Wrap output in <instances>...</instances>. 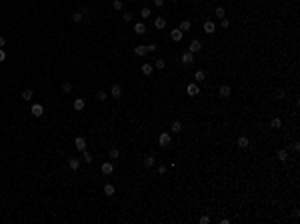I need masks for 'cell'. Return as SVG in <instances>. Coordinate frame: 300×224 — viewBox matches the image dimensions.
Listing matches in <instances>:
<instances>
[{"label":"cell","instance_id":"1","mask_svg":"<svg viewBox=\"0 0 300 224\" xmlns=\"http://www.w3.org/2000/svg\"><path fill=\"white\" fill-rule=\"evenodd\" d=\"M218 94H220V98H230V94H232V88H230L228 84H222L218 88Z\"/></svg>","mask_w":300,"mask_h":224},{"label":"cell","instance_id":"2","mask_svg":"<svg viewBox=\"0 0 300 224\" xmlns=\"http://www.w3.org/2000/svg\"><path fill=\"white\" fill-rule=\"evenodd\" d=\"M200 48H202V42H200V40H192V42L188 44V52L196 54V52H200Z\"/></svg>","mask_w":300,"mask_h":224},{"label":"cell","instance_id":"3","mask_svg":"<svg viewBox=\"0 0 300 224\" xmlns=\"http://www.w3.org/2000/svg\"><path fill=\"white\" fill-rule=\"evenodd\" d=\"M30 112H32L34 118H40V116L44 114V108H42V104H32V110H30Z\"/></svg>","mask_w":300,"mask_h":224},{"label":"cell","instance_id":"4","mask_svg":"<svg viewBox=\"0 0 300 224\" xmlns=\"http://www.w3.org/2000/svg\"><path fill=\"white\" fill-rule=\"evenodd\" d=\"M74 146H76V150H86V140L82 138V136H76V138H74Z\"/></svg>","mask_w":300,"mask_h":224},{"label":"cell","instance_id":"5","mask_svg":"<svg viewBox=\"0 0 300 224\" xmlns=\"http://www.w3.org/2000/svg\"><path fill=\"white\" fill-rule=\"evenodd\" d=\"M158 142H160V146H168V144H170V134H168V132H160Z\"/></svg>","mask_w":300,"mask_h":224},{"label":"cell","instance_id":"6","mask_svg":"<svg viewBox=\"0 0 300 224\" xmlns=\"http://www.w3.org/2000/svg\"><path fill=\"white\" fill-rule=\"evenodd\" d=\"M182 36H184V32H182L180 28H174V30L170 32V38L174 40V42H180V40H182Z\"/></svg>","mask_w":300,"mask_h":224},{"label":"cell","instance_id":"7","mask_svg":"<svg viewBox=\"0 0 300 224\" xmlns=\"http://www.w3.org/2000/svg\"><path fill=\"white\" fill-rule=\"evenodd\" d=\"M182 64H184V66H188V64H194V54H192V52L182 54Z\"/></svg>","mask_w":300,"mask_h":224},{"label":"cell","instance_id":"8","mask_svg":"<svg viewBox=\"0 0 300 224\" xmlns=\"http://www.w3.org/2000/svg\"><path fill=\"white\" fill-rule=\"evenodd\" d=\"M100 170H102V174H106V176H108V174H112V172H114V164H112V162H104Z\"/></svg>","mask_w":300,"mask_h":224},{"label":"cell","instance_id":"9","mask_svg":"<svg viewBox=\"0 0 300 224\" xmlns=\"http://www.w3.org/2000/svg\"><path fill=\"white\" fill-rule=\"evenodd\" d=\"M134 54H136V56H146L148 48L144 46V44H138V46H134Z\"/></svg>","mask_w":300,"mask_h":224},{"label":"cell","instance_id":"10","mask_svg":"<svg viewBox=\"0 0 300 224\" xmlns=\"http://www.w3.org/2000/svg\"><path fill=\"white\" fill-rule=\"evenodd\" d=\"M110 94H112V98H122V88H120V84H112Z\"/></svg>","mask_w":300,"mask_h":224},{"label":"cell","instance_id":"11","mask_svg":"<svg viewBox=\"0 0 300 224\" xmlns=\"http://www.w3.org/2000/svg\"><path fill=\"white\" fill-rule=\"evenodd\" d=\"M198 92H200L198 84H188V86H186V94H188V96H196Z\"/></svg>","mask_w":300,"mask_h":224},{"label":"cell","instance_id":"12","mask_svg":"<svg viewBox=\"0 0 300 224\" xmlns=\"http://www.w3.org/2000/svg\"><path fill=\"white\" fill-rule=\"evenodd\" d=\"M72 106H74V110H78V112H82V110H84V106H86V102H84V98H76Z\"/></svg>","mask_w":300,"mask_h":224},{"label":"cell","instance_id":"13","mask_svg":"<svg viewBox=\"0 0 300 224\" xmlns=\"http://www.w3.org/2000/svg\"><path fill=\"white\" fill-rule=\"evenodd\" d=\"M154 26H156L158 30H164L166 28V20L162 18V16H158V18H154Z\"/></svg>","mask_w":300,"mask_h":224},{"label":"cell","instance_id":"14","mask_svg":"<svg viewBox=\"0 0 300 224\" xmlns=\"http://www.w3.org/2000/svg\"><path fill=\"white\" fill-rule=\"evenodd\" d=\"M276 156H278L280 162H286V160H288V150H286V148H280V150L276 152Z\"/></svg>","mask_w":300,"mask_h":224},{"label":"cell","instance_id":"15","mask_svg":"<svg viewBox=\"0 0 300 224\" xmlns=\"http://www.w3.org/2000/svg\"><path fill=\"white\" fill-rule=\"evenodd\" d=\"M214 30H216L214 22H212V20H206V22H204V32H206V34H212Z\"/></svg>","mask_w":300,"mask_h":224},{"label":"cell","instance_id":"16","mask_svg":"<svg viewBox=\"0 0 300 224\" xmlns=\"http://www.w3.org/2000/svg\"><path fill=\"white\" fill-rule=\"evenodd\" d=\"M68 166L72 168V170H78V168H80V160H78V158H68Z\"/></svg>","mask_w":300,"mask_h":224},{"label":"cell","instance_id":"17","mask_svg":"<svg viewBox=\"0 0 300 224\" xmlns=\"http://www.w3.org/2000/svg\"><path fill=\"white\" fill-rule=\"evenodd\" d=\"M134 32L136 34H146V26H144V22H136L134 24Z\"/></svg>","mask_w":300,"mask_h":224},{"label":"cell","instance_id":"18","mask_svg":"<svg viewBox=\"0 0 300 224\" xmlns=\"http://www.w3.org/2000/svg\"><path fill=\"white\" fill-rule=\"evenodd\" d=\"M140 70H142L144 76H150V74H152V70H154V66H152V64H142V68H140Z\"/></svg>","mask_w":300,"mask_h":224},{"label":"cell","instance_id":"19","mask_svg":"<svg viewBox=\"0 0 300 224\" xmlns=\"http://www.w3.org/2000/svg\"><path fill=\"white\" fill-rule=\"evenodd\" d=\"M238 146L240 148H248L250 146V140H248L246 136H238Z\"/></svg>","mask_w":300,"mask_h":224},{"label":"cell","instance_id":"20","mask_svg":"<svg viewBox=\"0 0 300 224\" xmlns=\"http://www.w3.org/2000/svg\"><path fill=\"white\" fill-rule=\"evenodd\" d=\"M170 130H172V132H180V130H182V124H180V120H174V122H172L170 124Z\"/></svg>","mask_w":300,"mask_h":224},{"label":"cell","instance_id":"21","mask_svg":"<svg viewBox=\"0 0 300 224\" xmlns=\"http://www.w3.org/2000/svg\"><path fill=\"white\" fill-rule=\"evenodd\" d=\"M32 90H30V88H26V90H24L22 92V100H26V102H30V100H32Z\"/></svg>","mask_w":300,"mask_h":224},{"label":"cell","instance_id":"22","mask_svg":"<svg viewBox=\"0 0 300 224\" xmlns=\"http://www.w3.org/2000/svg\"><path fill=\"white\" fill-rule=\"evenodd\" d=\"M82 160H84L86 164H90L92 162V154L88 152V150H82Z\"/></svg>","mask_w":300,"mask_h":224},{"label":"cell","instance_id":"23","mask_svg":"<svg viewBox=\"0 0 300 224\" xmlns=\"http://www.w3.org/2000/svg\"><path fill=\"white\" fill-rule=\"evenodd\" d=\"M194 80H196V82H204V80H206V74H204L202 70H198V72L194 74Z\"/></svg>","mask_w":300,"mask_h":224},{"label":"cell","instance_id":"24","mask_svg":"<svg viewBox=\"0 0 300 224\" xmlns=\"http://www.w3.org/2000/svg\"><path fill=\"white\" fill-rule=\"evenodd\" d=\"M154 68H158V70H164V68H166V62L162 60V58H158V60L154 62Z\"/></svg>","mask_w":300,"mask_h":224},{"label":"cell","instance_id":"25","mask_svg":"<svg viewBox=\"0 0 300 224\" xmlns=\"http://www.w3.org/2000/svg\"><path fill=\"white\" fill-rule=\"evenodd\" d=\"M114 192H116V190H114V186H112V184H106V186H104V194H106V196H112Z\"/></svg>","mask_w":300,"mask_h":224},{"label":"cell","instance_id":"26","mask_svg":"<svg viewBox=\"0 0 300 224\" xmlns=\"http://www.w3.org/2000/svg\"><path fill=\"white\" fill-rule=\"evenodd\" d=\"M110 158H112V160H116V158H118L120 156V150H118V148H110Z\"/></svg>","mask_w":300,"mask_h":224},{"label":"cell","instance_id":"27","mask_svg":"<svg viewBox=\"0 0 300 224\" xmlns=\"http://www.w3.org/2000/svg\"><path fill=\"white\" fill-rule=\"evenodd\" d=\"M190 28H192V24L188 22V20H184V22L180 24V30H182V32H188V30H190Z\"/></svg>","mask_w":300,"mask_h":224},{"label":"cell","instance_id":"28","mask_svg":"<svg viewBox=\"0 0 300 224\" xmlns=\"http://www.w3.org/2000/svg\"><path fill=\"white\" fill-rule=\"evenodd\" d=\"M96 98H98V100H100V102H104V100H106V98H108V94H106V92H104V90H98V92H96Z\"/></svg>","mask_w":300,"mask_h":224},{"label":"cell","instance_id":"29","mask_svg":"<svg viewBox=\"0 0 300 224\" xmlns=\"http://www.w3.org/2000/svg\"><path fill=\"white\" fill-rule=\"evenodd\" d=\"M270 126H272V128H280V126H282L280 118H272V120H270Z\"/></svg>","mask_w":300,"mask_h":224},{"label":"cell","instance_id":"30","mask_svg":"<svg viewBox=\"0 0 300 224\" xmlns=\"http://www.w3.org/2000/svg\"><path fill=\"white\" fill-rule=\"evenodd\" d=\"M140 16H142V18H144V20H146V18H148V16H150V8H148V6H144V8H142V10H140Z\"/></svg>","mask_w":300,"mask_h":224},{"label":"cell","instance_id":"31","mask_svg":"<svg viewBox=\"0 0 300 224\" xmlns=\"http://www.w3.org/2000/svg\"><path fill=\"white\" fill-rule=\"evenodd\" d=\"M214 14L218 16V18H224V16H226V12H224V8H222V6H218V8L214 10Z\"/></svg>","mask_w":300,"mask_h":224},{"label":"cell","instance_id":"32","mask_svg":"<svg viewBox=\"0 0 300 224\" xmlns=\"http://www.w3.org/2000/svg\"><path fill=\"white\" fill-rule=\"evenodd\" d=\"M144 166H154V156H146L144 158Z\"/></svg>","mask_w":300,"mask_h":224},{"label":"cell","instance_id":"33","mask_svg":"<svg viewBox=\"0 0 300 224\" xmlns=\"http://www.w3.org/2000/svg\"><path fill=\"white\" fill-rule=\"evenodd\" d=\"M62 90H64V92H70L72 90V84H70V82H62Z\"/></svg>","mask_w":300,"mask_h":224},{"label":"cell","instance_id":"34","mask_svg":"<svg viewBox=\"0 0 300 224\" xmlns=\"http://www.w3.org/2000/svg\"><path fill=\"white\" fill-rule=\"evenodd\" d=\"M122 20H124V22H130V20H132V12H124Z\"/></svg>","mask_w":300,"mask_h":224},{"label":"cell","instance_id":"35","mask_svg":"<svg viewBox=\"0 0 300 224\" xmlns=\"http://www.w3.org/2000/svg\"><path fill=\"white\" fill-rule=\"evenodd\" d=\"M82 18H84V16H82V12H76V14H72V20H74V22H80Z\"/></svg>","mask_w":300,"mask_h":224},{"label":"cell","instance_id":"36","mask_svg":"<svg viewBox=\"0 0 300 224\" xmlns=\"http://www.w3.org/2000/svg\"><path fill=\"white\" fill-rule=\"evenodd\" d=\"M112 8H114V10H120V8H122V2H120V0H114V2H112Z\"/></svg>","mask_w":300,"mask_h":224},{"label":"cell","instance_id":"37","mask_svg":"<svg viewBox=\"0 0 300 224\" xmlns=\"http://www.w3.org/2000/svg\"><path fill=\"white\" fill-rule=\"evenodd\" d=\"M222 28H230V20L228 18H222Z\"/></svg>","mask_w":300,"mask_h":224},{"label":"cell","instance_id":"38","mask_svg":"<svg viewBox=\"0 0 300 224\" xmlns=\"http://www.w3.org/2000/svg\"><path fill=\"white\" fill-rule=\"evenodd\" d=\"M146 48H148V52H156V48H158V46H156V44H148Z\"/></svg>","mask_w":300,"mask_h":224},{"label":"cell","instance_id":"39","mask_svg":"<svg viewBox=\"0 0 300 224\" xmlns=\"http://www.w3.org/2000/svg\"><path fill=\"white\" fill-rule=\"evenodd\" d=\"M208 222H210L208 216H200V224H208Z\"/></svg>","mask_w":300,"mask_h":224},{"label":"cell","instance_id":"40","mask_svg":"<svg viewBox=\"0 0 300 224\" xmlns=\"http://www.w3.org/2000/svg\"><path fill=\"white\" fill-rule=\"evenodd\" d=\"M276 98L282 100V98H284V90H276Z\"/></svg>","mask_w":300,"mask_h":224},{"label":"cell","instance_id":"41","mask_svg":"<svg viewBox=\"0 0 300 224\" xmlns=\"http://www.w3.org/2000/svg\"><path fill=\"white\" fill-rule=\"evenodd\" d=\"M4 60H6V52L0 48V62H4Z\"/></svg>","mask_w":300,"mask_h":224},{"label":"cell","instance_id":"42","mask_svg":"<svg viewBox=\"0 0 300 224\" xmlns=\"http://www.w3.org/2000/svg\"><path fill=\"white\" fill-rule=\"evenodd\" d=\"M164 172H166V166H164V164H160V166H158V174H164Z\"/></svg>","mask_w":300,"mask_h":224},{"label":"cell","instance_id":"43","mask_svg":"<svg viewBox=\"0 0 300 224\" xmlns=\"http://www.w3.org/2000/svg\"><path fill=\"white\" fill-rule=\"evenodd\" d=\"M154 6H158V8H160V6H164V0H154Z\"/></svg>","mask_w":300,"mask_h":224},{"label":"cell","instance_id":"44","mask_svg":"<svg viewBox=\"0 0 300 224\" xmlns=\"http://www.w3.org/2000/svg\"><path fill=\"white\" fill-rule=\"evenodd\" d=\"M292 150H294V152H298V150H300V144L294 142V144H292Z\"/></svg>","mask_w":300,"mask_h":224},{"label":"cell","instance_id":"45","mask_svg":"<svg viewBox=\"0 0 300 224\" xmlns=\"http://www.w3.org/2000/svg\"><path fill=\"white\" fill-rule=\"evenodd\" d=\"M2 46H6V38H4V36H0V48H2Z\"/></svg>","mask_w":300,"mask_h":224}]
</instances>
